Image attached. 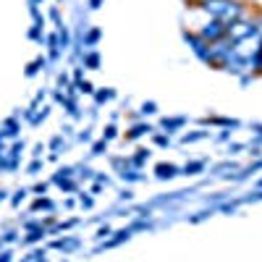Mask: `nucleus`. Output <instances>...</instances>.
I'll return each mask as SVG.
<instances>
[{"label":"nucleus","mask_w":262,"mask_h":262,"mask_svg":"<svg viewBox=\"0 0 262 262\" xmlns=\"http://www.w3.org/2000/svg\"><path fill=\"white\" fill-rule=\"evenodd\" d=\"M0 262H13V254L8 249H0Z\"/></svg>","instance_id":"nucleus-34"},{"label":"nucleus","mask_w":262,"mask_h":262,"mask_svg":"<svg viewBox=\"0 0 262 262\" xmlns=\"http://www.w3.org/2000/svg\"><path fill=\"white\" fill-rule=\"evenodd\" d=\"M186 121L184 118H163V128H168V131H173V128H181Z\"/></svg>","instance_id":"nucleus-21"},{"label":"nucleus","mask_w":262,"mask_h":262,"mask_svg":"<svg viewBox=\"0 0 262 262\" xmlns=\"http://www.w3.org/2000/svg\"><path fill=\"white\" fill-rule=\"evenodd\" d=\"M39 27H42V24H34V27L29 29V37H32V39H42V32H39Z\"/></svg>","instance_id":"nucleus-32"},{"label":"nucleus","mask_w":262,"mask_h":262,"mask_svg":"<svg viewBox=\"0 0 262 262\" xmlns=\"http://www.w3.org/2000/svg\"><path fill=\"white\" fill-rule=\"evenodd\" d=\"M121 179H123V181H139L142 173H139V168H123V170H121Z\"/></svg>","instance_id":"nucleus-16"},{"label":"nucleus","mask_w":262,"mask_h":262,"mask_svg":"<svg viewBox=\"0 0 262 262\" xmlns=\"http://www.w3.org/2000/svg\"><path fill=\"white\" fill-rule=\"evenodd\" d=\"M105 149H107V142H105V139H97V142L92 144V155H102Z\"/></svg>","instance_id":"nucleus-28"},{"label":"nucleus","mask_w":262,"mask_h":262,"mask_svg":"<svg viewBox=\"0 0 262 262\" xmlns=\"http://www.w3.org/2000/svg\"><path fill=\"white\" fill-rule=\"evenodd\" d=\"M131 196H134V194H131L128 189H123V191H121V200H126V202H128V200H131Z\"/></svg>","instance_id":"nucleus-43"},{"label":"nucleus","mask_w":262,"mask_h":262,"mask_svg":"<svg viewBox=\"0 0 262 262\" xmlns=\"http://www.w3.org/2000/svg\"><path fill=\"white\" fill-rule=\"evenodd\" d=\"M76 90H79V92H84V95H95L92 81H79V84H76Z\"/></svg>","instance_id":"nucleus-27"},{"label":"nucleus","mask_w":262,"mask_h":262,"mask_svg":"<svg viewBox=\"0 0 262 262\" xmlns=\"http://www.w3.org/2000/svg\"><path fill=\"white\" fill-rule=\"evenodd\" d=\"M42 152H45V147H42V144H37V147H34V158H39Z\"/></svg>","instance_id":"nucleus-45"},{"label":"nucleus","mask_w":262,"mask_h":262,"mask_svg":"<svg viewBox=\"0 0 262 262\" xmlns=\"http://www.w3.org/2000/svg\"><path fill=\"white\" fill-rule=\"evenodd\" d=\"M60 144H63V137H55V139L50 142V149H60Z\"/></svg>","instance_id":"nucleus-38"},{"label":"nucleus","mask_w":262,"mask_h":262,"mask_svg":"<svg viewBox=\"0 0 262 262\" xmlns=\"http://www.w3.org/2000/svg\"><path fill=\"white\" fill-rule=\"evenodd\" d=\"M100 6H102V0H90V8H92V11H97Z\"/></svg>","instance_id":"nucleus-44"},{"label":"nucleus","mask_w":262,"mask_h":262,"mask_svg":"<svg viewBox=\"0 0 262 262\" xmlns=\"http://www.w3.org/2000/svg\"><path fill=\"white\" fill-rule=\"evenodd\" d=\"M48 50H50V58H58V55H60V42H58V32L48 37Z\"/></svg>","instance_id":"nucleus-12"},{"label":"nucleus","mask_w":262,"mask_h":262,"mask_svg":"<svg viewBox=\"0 0 262 262\" xmlns=\"http://www.w3.org/2000/svg\"><path fill=\"white\" fill-rule=\"evenodd\" d=\"M45 63H48L45 58H37V60H32V63L27 66V76H34L39 69H45Z\"/></svg>","instance_id":"nucleus-19"},{"label":"nucleus","mask_w":262,"mask_h":262,"mask_svg":"<svg viewBox=\"0 0 262 262\" xmlns=\"http://www.w3.org/2000/svg\"><path fill=\"white\" fill-rule=\"evenodd\" d=\"M105 236H111V226H102V228L97 231V238H105Z\"/></svg>","instance_id":"nucleus-37"},{"label":"nucleus","mask_w":262,"mask_h":262,"mask_svg":"<svg viewBox=\"0 0 262 262\" xmlns=\"http://www.w3.org/2000/svg\"><path fill=\"white\" fill-rule=\"evenodd\" d=\"M50 247H53V249H63V252H71V249L79 247V238H55Z\"/></svg>","instance_id":"nucleus-8"},{"label":"nucleus","mask_w":262,"mask_h":262,"mask_svg":"<svg viewBox=\"0 0 262 262\" xmlns=\"http://www.w3.org/2000/svg\"><path fill=\"white\" fill-rule=\"evenodd\" d=\"M113 97H116V92H113V90H102V92H97V95H95L97 105H102V102H107V100H113Z\"/></svg>","instance_id":"nucleus-24"},{"label":"nucleus","mask_w":262,"mask_h":262,"mask_svg":"<svg viewBox=\"0 0 262 262\" xmlns=\"http://www.w3.org/2000/svg\"><path fill=\"white\" fill-rule=\"evenodd\" d=\"M16 236H18L16 231H8V233L3 236V242H6V244H11V242H16Z\"/></svg>","instance_id":"nucleus-36"},{"label":"nucleus","mask_w":262,"mask_h":262,"mask_svg":"<svg viewBox=\"0 0 262 262\" xmlns=\"http://www.w3.org/2000/svg\"><path fill=\"white\" fill-rule=\"evenodd\" d=\"M53 184H58L63 191H74V189H76V181H71V179H58V181H53Z\"/></svg>","instance_id":"nucleus-25"},{"label":"nucleus","mask_w":262,"mask_h":262,"mask_svg":"<svg viewBox=\"0 0 262 262\" xmlns=\"http://www.w3.org/2000/svg\"><path fill=\"white\" fill-rule=\"evenodd\" d=\"M155 111H158V105H155V102H144V105H142V113H144V116L155 113Z\"/></svg>","instance_id":"nucleus-31"},{"label":"nucleus","mask_w":262,"mask_h":262,"mask_svg":"<svg viewBox=\"0 0 262 262\" xmlns=\"http://www.w3.org/2000/svg\"><path fill=\"white\" fill-rule=\"evenodd\" d=\"M205 137H207V131H194V134H184L181 142L189 144V142H200V139H205Z\"/></svg>","instance_id":"nucleus-22"},{"label":"nucleus","mask_w":262,"mask_h":262,"mask_svg":"<svg viewBox=\"0 0 262 262\" xmlns=\"http://www.w3.org/2000/svg\"><path fill=\"white\" fill-rule=\"evenodd\" d=\"M79 142H92V134H90V131H81V134H79Z\"/></svg>","instance_id":"nucleus-39"},{"label":"nucleus","mask_w":262,"mask_h":262,"mask_svg":"<svg viewBox=\"0 0 262 262\" xmlns=\"http://www.w3.org/2000/svg\"><path fill=\"white\" fill-rule=\"evenodd\" d=\"M147 158H149V149H137V155L131 158V165L139 168V165H144V163H147Z\"/></svg>","instance_id":"nucleus-18"},{"label":"nucleus","mask_w":262,"mask_h":262,"mask_svg":"<svg viewBox=\"0 0 262 262\" xmlns=\"http://www.w3.org/2000/svg\"><path fill=\"white\" fill-rule=\"evenodd\" d=\"M42 238H45V228H39V231H27L24 244H37V242H42Z\"/></svg>","instance_id":"nucleus-14"},{"label":"nucleus","mask_w":262,"mask_h":262,"mask_svg":"<svg viewBox=\"0 0 262 262\" xmlns=\"http://www.w3.org/2000/svg\"><path fill=\"white\" fill-rule=\"evenodd\" d=\"M202 170H205V163H202V160L186 163V168H184V173H186V176H196V173H202Z\"/></svg>","instance_id":"nucleus-15"},{"label":"nucleus","mask_w":262,"mask_h":262,"mask_svg":"<svg viewBox=\"0 0 262 262\" xmlns=\"http://www.w3.org/2000/svg\"><path fill=\"white\" fill-rule=\"evenodd\" d=\"M39 168H42V163H39V160H34V163H32V165H29V173H37V170H39Z\"/></svg>","instance_id":"nucleus-42"},{"label":"nucleus","mask_w":262,"mask_h":262,"mask_svg":"<svg viewBox=\"0 0 262 262\" xmlns=\"http://www.w3.org/2000/svg\"><path fill=\"white\" fill-rule=\"evenodd\" d=\"M116 137H118L116 123H107V126H105V131H102V139H105V142H111V139H116Z\"/></svg>","instance_id":"nucleus-23"},{"label":"nucleus","mask_w":262,"mask_h":262,"mask_svg":"<svg viewBox=\"0 0 262 262\" xmlns=\"http://www.w3.org/2000/svg\"><path fill=\"white\" fill-rule=\"evenodd\" d=\"M21 262H48V254H45V249H34L27 257H21Z\"/></svg>","instance_id":"nucleus-11"},{"label":"nucleus","mask_w":262,"mask_h":262,"mask_svg":"<svg viewBox=\"0 0 262 262\" xmlns=\"http://www.w3.org/2000/svg\"><path fill=\"white\" fill-rule=\"evenodd\" d=\"M6 196H8V191H3V189H0V202H3V200H6Z\"/></svg>","instance_id":"nucleus-46"},{"label":"nucleus","mask_w":262,"mask_h":262,"mask_svg":"<svg viewBox=\"0 0 262 262\" xmlns=\"http://www.w3.org/2000/svg\"><path fill=\"white\" fill-rule=\"evenodd\" d=\"M58 42H60V50H66V48H69L71 34H69V29H66V27H58Z\"/></svg>","instance_id":"nucleus-20"},{"label":"nucleus","mask_w":262,"mask_h":262,"mask_svg":"<svg viewBox=\"0 0 262 262\" xmlns=\"http://www.w3.org/2000/svg\"><path fill=\"white\" fill-rule=\"evenodd\" d=\"M259 34H262V29H259L257 21L238 18V21H233V24H228L226 39L231 42V45H242V42H247V39H252V37H259Z\"/></svg>","instance_id":"nucleus-2"},{"label":"nucleus","mask_w":262,"mask_h":262,"mask_svg":"<svg viewBox=\"0 0 262 262\" xmlns=\"http://www.w3.org/2000/svg\"><path fill=\"white\" fill-rule=\"evenodd\" d=\"M3 247H6V242H3V238H0V249H3Z\"/></svg>","instance_id":"nucleus-47"},{"label":"nucleus","mask_w":262,"mask_h":262,"mask_svg":"<svg viewBox=\"0 0 262 262\" xmlns=\"http://www.w3.org/2000/svg\"><path fill=\"white\" fill-rule=\"evenodd\" d=\"M34 210H48V212H53V210H55V202L48 200V196H39V200L34 202Z\"/></svg>","instance_id":"nucleus-17"},{"label":"nucleus","mask_w":262,"mask_h":262,"mask_svg":"<svg viewBox=\"0 0 262 262\" xmlns=\"http://www.w3.org/2000/svg\"><path fill=\"white\" fill-rule=\"evenodd\" d=\"M194 8H202L210 18L221 21V24H233V21L244 18V3L242 0H202L194 3Z\"/></svg>","instance_id":"nucleus-1"},{"label":"nucleus","mask_w":262,"mask_h":262,"mask_svg":"<svg viewBox=\"0 0 262 262\" xmlns=\"http://www.w3.org/2000/svg\"><path fill=\"white\" fill-rule=\"evenodd\" d=\"M128 236H131V228H121L118 233H113V238H111V242H105L100 249H111V247H118L121 242H126Z\"/></svg>","instance_id":"nucleus-7"},{"label":"nucleus","mask_w":262,"mask_h":262,"mask_svg":"<svg viewBox=\"0 0 262 262\" xmlns=\"http://www.w3.org/2000/svg\"><path fill=\"white\" fill-rule=\"evenodd\" d=\"M200 34L207 45H215V42H221V39H226V34H228V27L226 24H221V21H215V18H210V21H205V24L200 27Z\"/></svg>","instance_id":"nucleus-3"},{"label":"nucleus","mask_w":262,"mask_h":262,"mask_svg":"<svg viewBox=\"0 0 262 262\" xmlns=\"http://www.w3.org/2000/svg\"><path fill=\"white\" fill-rule=\"evenodd\" d=\"M32 191H37V194H45V191H48V184H37Z\"/></svg>","instance_id":"nucleus-41"},{"label":"nucleus","mask_w":262,"mask_h":262,"mask_svg":"<svg viewBox=\"0 0 262 262\" xmlns=\"http://www.w3.org/2000/svg\"><path fill=\"white\" fill-rule=\"evenodd\" d=\"M50 18L55 21L58 27H63V21H60V11H58V6H53V8H50Z\"/></svg>","instance_id":"nucleus-29"},{"label":"nucleus","mask_w":262,"mask_h":262,"mask_svg":"<svg viewBox=\"0 0 262 262\" xmlns=\"http://www.w3.org/2000/svg\"><path fill=\"white\" fill-rule=\"evenodd\" d=\"M79 205H81V207H92V196L81 194V196H79Z\"/></svg>","instance_id":"nucleus-35"},{"label":"nucleus","mask_w":262,"mask_h":262,"mask_svg":"<svg viewBox=\"0 0 262 262\" xmlns=\"http://www.w3.org/2000/svg\"><path fill=\"white\" fill-rule=\"evenodd\" d=\"M149 131H152V128H149L147 123H137V126H134V128H131V131H128V134H126V139H128V142H134V139H139V137H144V134H149Z\"/></svg>","instance_id":"nucleus-9"},{"label":"nucleus","mask_w":262,"mask_h":262,"mask_svg":"<svg viewBox=\"0 0 262 262\" xmlns=\"http://www.w3.org/2000/svg\"><path fill=\"white\" fill-rule=\"evenodd\" d=\"M257 186H259V189H262V179H259V181H257Z\"/></svg>","instance_id":"nucleus-48"},{"label":"nucleus","mask_w":262,"mask_h":262,"mask_svg":"<svg viewBox=\"0 0 262 262\" xmlns=\"http://www.w3.org/2000/svg\"><path fill=\"white\" fill-rule=\"evenodd\" d=\"M18 131H21L18 118H16V116H11V118H6V121H3V131H0V134H3V137H18Z\"/></svg>","instance_id":"nucleus-6"},{"label":"nucleus","mask_w":262,"mask_h":262,"mask_svg":"<svg viewBox=\"0 0 262 262\" xmlns=\"http://www.w3.org/2000/svg\"><path fill=\"white\" fill-rule=\"evenodd\" d=\"M24 228L27 231H39V228H45V226H42V221H29V223H24Z\"/></svg>","instance_id":"nucleus-30"},{"label":"nucleus","mask_w":262,"mask_h":262,"mask_svg":"<svg viewBox=\"0 0 262 262\" xmlns=\"http://www.w3.org/2000/svg\"><path fill=\"white\" fill-rule=\"evenodd\" d=\"M155 173H158V179H173V176H179V168L173 165V163H158L155 165Z\"/></svg>","instance_id":"nucleus-5"},{"label":"nucleus","mask_w":262,"mask_h":262,"mask_svg":"<svg viewBox=\"0 0 262 262\" xmlns=\"http://www.w3.org/2000/svg\"><path fill=\"white\" fill-rule=\"evenodd\" d=\"M155 144H158V147H168V144H170V137L160 134V137H155Z\"/></svg>","instance_id":"nucleus-33"},{"label":"nucleus","mask_w":262,"mask_h":262,"mask_svg":"<svg viewBox=\"0 0 262 262\" xmlns=\"http://www.w3.org/2000/svg\"><path fill=\"white\" fill-rule=\"evenodd\" d=\"M100 37H102L100 29H90V32L84 34V48H95L97 42H100Z\"/></svg>","instance_id":"nucleus-10"},{"label":"nucleus","mask_w":262,"mask_h":262,"mask_svg":"<svg viewBox=\"0 0 262 262\" xmlns=\"http://www.w3.org/2000/svg\"><path fill=\"white\" fill-rule=\"evenodd\" d=\"M37 3H39V0H34V6H37Z\"/></svg>","instance_id":"nucleus-50"},{"label":"nucleus","mask_w":262,"mask_h":262,"mask_svg":"<svg viewBox=\"0 0 262 262\" xmlns=\"http://www.w3.org/2000/svg\"><path fill=\"white\" fill-rule=\"evenodd\" d=\"M184 37H186V42L191 45V50L196 53V58L207 60V53H210V45H207V42H205V39H202L200 34H194V32H186Z\"/></svg>","instance_id":"nucleus-4"},{"label":"nucleus","mask_w":262,"mask_h":262,"mask_svg":"<svg viewBox=\"0 0 262 262\" xmlns=\"http://www.w3.org/2000/svg\"><path fill=\"white\" fill-rule=\"evenodd\" d=\"M194 3H202V0H194Z\"/></svg>","instance_id":"nucleus-49"},{"label":"nucleus","mask_w":262,"mask_h":262,"mask_svg":"<svg viewBox=\"0 0 262 262\" xmlns=\"http://www.w3.org/2000/svg\"><path fill=\"white\" fill-rule=\"evenodd\" d=\"M24 200H27V189H18V191L11 196V205H13V207H18V205L24 202Z\"/></svg>","instance_id":"nucleus-26"},{"label":"nucleus","mask_w":262,"mask_h":262,"mask_svg":"<svg viewBox=\"0 0 262 262\" xmlns=\"http://www.w3.org/2000/svg\"><path fill=\"white\" fill-rule=\"evenodd\" d=\"M58 86H69V76H66V74L58 76Z\"/></svg>","instance_id":"nucleus-40"},{"label":"nucleus","mask_w":262,"mask_h":262,"mask_svg":"<svg viewBox=\"0 0 262 262\" xmlns=\"http://www.w3.org/2000/svg\"><path fill=\"white\" fill-rule=\"evenodd\" d=\"M84 69H100V53H86L84 55Z\"/></svg>","instance_id":"nucleus-13"}]
</instances>
